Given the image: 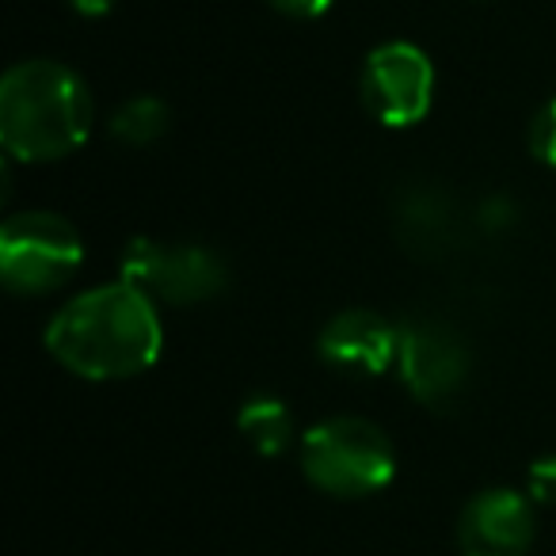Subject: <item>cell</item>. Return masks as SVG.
<instances>
[{"label":"cell","mask_w":556,"mask_h":556,"mask_svg":"<svg viewBox=\"0 0 556 556\" xmlns=\"http://www.w3.org/2000/svg\"><path fill=\"white\" fill-rule=\"evenodd\" d=\"M161 317L153 298L134 282L88 290L73 298L47 328V348L62 366L92 381L130 378L161 355Z\"/></svg>","instance_id":"1"},{"label":"cell","mask_w":556,"mask_h":556,"mask_svg":"<svg viewBox=\"0 0 556 556\" xmlns=\"http://www.w3.org/2000/svg\"><path fill=\"white\" fill-rule=\"evenodd\" d=\"M530 149H533V156H538L541 164L556 168V96L545 103V108L538 111V118H533V126H530Z\"/></svg>","instance_id":"12"},{"label":"cell","mask_w":556,"mask_h":556,"mask_svg":"<svg viewBox=\"0 0 556 556\" xmlns=\"http://www.w3.org/2000/svg\"><path fill=\"white\" fill-rule=\"evenodd\" d=\"M533 541V507L510 488L480 492L457 522L462 556H526Z\"/></svg>","instance_id":"8"},{"label":"cell","mask_w":556,"mask_h":556,"mask_svg":"<svg viewBox=\"0 0 556 556\" xmlns=\"http://www.w3.org/2000/svg\"><path fill=\"white\" fill-rule=\"evenodd\" d=\"M92 130V92L58 62H24L0 85V141L20 161L70 156Z\"/></svg>","instance_id":"2"},{"label":"cell","mask_w":556,"mask_h":556,"mask_svg":"<svg viewBox=\"0 0 556 556\" xmlns=\"http://www.w3.org/2000/svg\"><path fill=\"white\" fill-rule=\"evenodd\" d=\"M111 4H115V0H73V9H77L80 16H103V12H111Z\"/></svg>","instance_id":"15"},{"label":"cell","mask_w":556,"mask_h":556,"mask_svg":"<svg viewBox=\"0 0 556 556\" xmlns=\"http://www.w3.org/2000/svg\"><path fill=\"white\" fill-rule=\"evenodd\" d=\"M123 275L149 298L168 305H199L229 287V267L217 252L202 244H164L134 240L123 252Z\"/></svg>","instance_id":"5"},{"label":"cell","mask_w":556,"mask_h":556,"mask_svg":"<svg viewBox=\"0 0 556 556\" xmlns=\"http://www.w3.org/2000/svg\"><path fill=\"white\" fill-rule=\"evenodd\" d=\"M302 469L320 492L358 500L381 492L396 472V450L378 424L340 416L317 424L302 442Z\"/></svg>","instance_id":"3"},{"label":"cell","mask_w":556,"mask_h":556,"mask_svg":"<svg viewBox=\"0 0 556 556\" xmlns=\"http://www.w3.org/2000/svg\"><path fill=\"white\" fill-rule=\"evenodd\" d=\"M168 123H172L168 103L156 100V96H134L130 103H123V108L115 111L111 134H115L118 141H126V146H149V141H156L168 130Z\"/></svg>","instance_id":"11"},{"label":"cell","mask_w":556,"mask_h":556,"mask_svg":"<svg viewBox=\"0 0 556 556\" xmlns=\"http://www.w3.org/2000/svg\"><path fill=\"white\" fill-rule=\"evenodd\" d=\"M237 424L244 431V439L267 457L282 454L290 446V439H294V416H290V408L278 396H252L240 408Z\"/></svg>","instance_id":"10"},{"label":"cell","mask_w":556,"mask_h":556,"mask_svg":"<svg viewBox=\"0 0 556 556\" xmlns=\"http://www.w3.org/2000/svg\"><path fill=\"white\" fill-rule=\"evenodd\" d=\"M85 248L65 217L35 210L16 214L0 229V275L16 294H50L77 275Z\"/></svg>","instance_id":"4"},{"label":"cell","mask_w":556,"mask_h":556,"mask_svg":"<svg viewBox=\"0 0 556 556\" xmlns=\"http://www.w3.org/2000/svg\"><path fill=\"white\" fill-rule=\"evenodd\" d=\"M530 492L541 503H556V457H541L530 469Z\"/></svg>","instance_id":"13"},{"label":"cell","mask_w":556,"mask_h":556,"mask_svg":"<svg viewBox=\"0 0 556 556\" xmlns=\"http://www.w3.org/2000/svg\"><path fill=\"white\" fill-rule=\"evenodd\" d=\"M270 4L294 20H313V16H320V12H328L332 0H270Z\"/></svg>","instance_id":"14"},{"label":"cell","mask_w":556,"mask_h":556,"mask_svg":"<svg viewBox=\"0 0 556 556\" xmlns=\"http://www.w3.org/2000/svg\"><path fill=\"white\" fill-rule=\"evenodd\" d=\"M434 96L431 58L412 42H386L366 58L363 100L386 126H412L427 115Z\"/></svg>","instance_id":"7"},{"label":"cell","mask_w":556,"mask_h":556,"mask_svg":"<svg viewBox=\"0 0 556 556\" xmlns=\"http://www.w3.org/2000/svg\"><path fill=\"white\" fill-rule=\"evenodd\" d=\"M317 351L332 370L351 378H378L401 351V328L370 309H348L325 325Z\"/></svg>","instance_id":"9"},{"label":"cell","mask_w":556,"mask_h":556,"mask_svg":"<svg viewBox=\"0 0 556 556\" xmlns=\"http://www.w3.org/2000/svg\"><path fill=\"white\" fill-rule=\"evenodd\" d=\"M404 386L427 408H450L465 396L472 374L469 343L434 317H416L401 325V351H396Z\"/></svg>","instance_id":"6"}]
</instances>
